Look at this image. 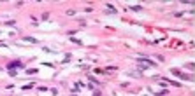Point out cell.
<instances>
[{"label":"cell","mask_w":195,"mask_h":96,"mask_svg":"<svg viewBox=\"0 0 195 96\" xmlns=\"http://www.w3.org/2000/svg\"><path fill=\"white\" fill-rule=\"evenodd\" d=\"M172 73H174V75H178V77H181V79H186V80H192V79H194L192 75H185V73H181V72H179V70H176V68L172 70Z\"/></svg>","instance_id":"6da1fadb"},{"label":"cell","mask_w":195,"mask_h":96,"mask_svg":"<svg viewBox=\"0 0 195 96\" xmlns=\"http://www.w3.org/2000/svg\"><path fill=\"white\" fill-rule=\"evenodd\" d=\"M19 66H23V63H19V61H11L7 68H9V70H12V68H19Z\"/></svg>","instance_id":"7a4b0ae2"}]
</instances>
